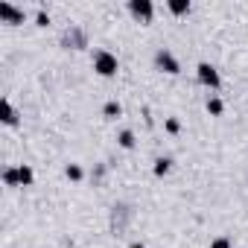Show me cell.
<instances>
[{"label":"cell","instance_id":"1","mask_svg":"<svg viewBox=\"0 0 248 248\" xmlns=\"http://www.w3.org/2000/svg\"><path fill=\"white\" fill-rule=\"evenodd\" d=\"M117 67H120V62H117V56L114 53H108V50H96L93 53V70L99 73V76H114L117 73Z\"/></svg>","mask_w":248,"mask_h":248},{"label":"cell","instance_id":"2","mask_svg":"<svg viewBox=\"0 0 248 248\" xmlns=\"http://www.w3.org/2000/svg\"><path fill=\"white\" fill-rule=\"evenodd\" d=\"M196 76H199V82H202L204 88H210V91H216V88L222 85V76H219V70H216L210 62H202V64L196 67Z\"/></svg>","mask_w":248,"mask_h":248},{"label":"cell","instance_id":"3","mask_svg":"<svg viewBox=\"0 0 248 248\" xmlns=\"http://www.w3.org/2000/svg\"><path fill=\"white\" fill-rule=\"evenodd\" d=\"M155 64H158L164 73H170V76L181 73V64H178V59H175L170 50H158V53H155Z\"/></svg>","mask_w":248,"mask_h":248},{"label":"cell","instance_id":"4","mask_svg":"<svg viewBox=\"0 0 248 248\" xmlns=\"http://www.w3.org/2000/svg\"><path fill=\"white\" fill-rule=\"evenodd\" d=\"M129 12L138 18V21H152V15H155V6H152V0H132L129 3Z\"/></svg>","mask_w":248,"mask_h":248},{"label":"cell","instance_id":"5","mask_svg":"<svg viewBox=\"0 0 248 248\" xmlns=\"http://www.w3.org/2000/svg\"><path fill=\"white\" fill-rule=\"evenodd\" d=\"M24 18H27V12L24 9H18V6H12V3H0V21L3 24H24Z\"/></svg>","mask_w":248,"mask_h":248},{"label":"cell","instance_id":"6","mask_svg":"<svg viewBox=\"0 0 248 248\" xmlns=\"http://www.w3.org/2000/svg\"><path fill=\"white\" fill-rule=\"evenodd\" d=\"M0 120H3L6 126H15V123H18V114H15L9 99H0Z\"/></svg>","mask_w":248,"mask_h":248},{"label":"cell","instance_id":"7","mask_svg":"<svg viewBox=\"0 0 248 248\" xmlns=\"http://www.w3.org/2000/svg\"><path fill=\"white\" fill-rule=\"evenodd\" d=\"M167 6H170V12H172V15H187V12L193 9V6H190V0H170Z\"/></svg>","mask_w":248,"mask_h":248},{"label":"cell","instance_id":"8","mask_svg":"<svg viewBox=\"0 0 248 248\" xmlns=\"http://www.w3.org/2000/svg\"><path fill=\"white\" fill-rule=\"evenodd\" d=\"M3 184H6V187H21V175H18L15 167H6V170H3Z\"/></svg>","mask_w":248,"mask_h":248},{"label":"cell","instance_id":"9","mask_svg":"<svg viewBox=\"0 0 248 248\" xmlns=\"http://www.w3.org/2000/svg\"><path fill=\"white\" fill-rule=\"evenodd\" d=\"M117 143H120L123 149H135V132H129V129H123V132L117 135Z\"/></svg>","mask_w":248,"mask_h":248},{"label":"cell","instance_id":"10","mask_svg":"<svg viewBox=\"0 0 248 248\" xmlns=\"http://www.w3.org/2000/svg\"><path fill=\"white\" fill-rule=\"evenodd\" d=\"M222 111H225V102H222L219 96H210V99H207V114H210V117H222Z\"/></svg>","mask_w":248,"mask_h":248},{"label":"cell","instance_id":"11","mask_svg":"<svg viewBox=\"0 0 248 248\" xmlns=\"http://www.w3.org/2000/svg\"><path fill=\"white\" fill-rule=\"evenodd\" d=\"M152 170H155V175H158V178H164V175H167V172L172 170V158H158Z\"/></svg>","mask_w":248,"mask_h":248},{"label":"cell","instance_id":"12","mask_svg":"<svg viewBox=\"0 0 248 248\" xmlns=\"http://www.w3.org/2000/svg\"><path fill=\"white\" fill-rule=\"evenodd\" d=\"M102 114H105V117H108V120H117V117H120V114H123V105H120V102H114V99H111V102H105V108H102Z\"/></svg>","mask_w":248,"mask_h":248},{"label":"cell","instance_id":"13","mask_svg":"<svg viewBox=\"0 0 248 248\" xmlns=\"http://www.w3.org/2000/svg\"><path fill=\"white\" fill-rule=\"evenodd\" d=\"M64 175H67L70 181H82V178H85V170H82L79 164H67V170H64Z\"/></svg>","mask_w":248,"mask_h":248},{"label":"cell","instance_id":"14","mask_svg":"<svg viewBox=\"0 0 248 248\" xmlns=\"http://www.w3.org/2000/svg\"><path fill=\"white\" fill-rule=\"evenodd\" d=\"M18 175H21V187H30L32 181H35V172L24 164V167H18Z\"/></svg>","mask_w":248,"mask_h":248},{"label":"cell","instance_id":"15","mask_svg":"<svg viewBox=\"0 0 248 248\" xmlns=\"http://www.w3.org/2000/svg\"><path fill=\"white\" fill-rule=\"evenodd\" d=\"M164 126H167V132H170V135H178V132H181V123H178L175 117H170V120L164 123Z\"/></svg>","mask_w":248,"mask_h":248},{"label":"cell","instance_id":"16","mask_svg":"<svg viewBox=\"0 0 248 248\" xmlns=\"http://www.w3.org/2000/svg\"><path fill=\"white\" fill-rule=\"evenodd\" d=\"M210 248H233V245H231V239H228V236H216V239L210 242Z\"/></svg>","mask_w":248,"mask_h":248},{"label":"cell","instance_id":"17","mask_svg":"<svg viewBox=\"0 0 248 248\" xmlns=\"http://www.w3.org/2000/svg\"><path fill=\"white\" fill-rule=\"evenodd\" d=\"M35 24H38V27H47V24H50V15H47L44 9H38V15H35Z\"/></svg>","mask_w":248,"mask_h":248},{"label":"cell","instance_id":"18","mask_svg":"<svg viewBox=\"0 0 248 248\" xmlns=\"http://www.w3.org/2000/svg\"><path fill=\"white\" fill-rule=\"evenodd\" d=\"M129 248H146V245H143V242H132Z\"/></svg>","mask_w":248,"mask_h":248}]
</instances>
